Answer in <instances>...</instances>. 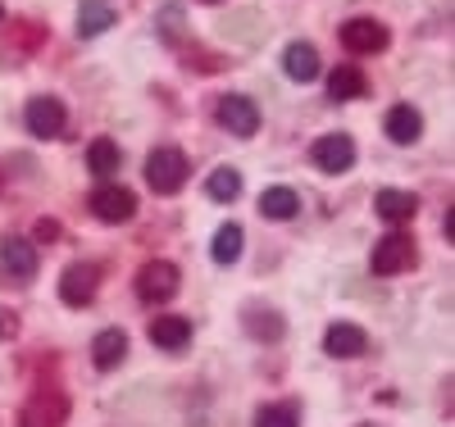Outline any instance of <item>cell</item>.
Here are the masks:
<instances>
[{
	"label": "cell",
	"mask_w": 455,
	"mask_h": 427,
	"mask_svg": "<svg viewBox=\"0 0 455 427\" xmlns=\"http://www.w3.org/2000/svg\"><path fill=\"white\" fill-rule=\"evenodd\" d=\"M310 160H315L323 173H347V169L355 164V141H351L347 132H328V137L315 141Z\"/></svg>",
	"instance_id": "cell-9"
},
{
	"label": "cell",
	"mask_w": 455,
	"mask_h": 427,
	"mask_svg": "<svg viewBox=\"0 0 455 427\" xmlns=\"http://www.w3.org/2000/svg\"><path fill=\"white\" fill-rule=\"evenodd\" d=\"M0 23H5V5H0Z\"/></svg>",
	"instance_id": "cell-29"
},
{
	"label": "cell",
	"mask_w": 455,
	"mask_h": 427,
	"mask_svg": "<svg viewBox=\"0 0 455 427\" xmlns=\"http://www.w3.org/2000/svg\"><path fill=\"white\" fill-rule=\"evenodd\" d=\"M255 427H300V409H296L291 400H283V405H264V409L255 414Z\"/></svg>",
	"instance_id": "cell-25"
},
{
	"label": "cell",
	"mask_w": 455,
	"mask_h": 427,
	"mask_svg": "<svg viewBox=\"0 0 455 427\" xmlns=\"http://www.w3.org/2000/svg\"><path fill=\"white\" fill-rule=\"evenodd\" d=\"M96 291H100V268H96V264L83 259V264H68V268H64V278H60V300H64L68 309L92 304Z\"/></svg>",
	"instance_id": "cell-4"
},
{
	"label": "cell",
	"mask_w": 455,
	"mask_h": 427,
	"mask_svg": "<svg viewBox=\"0 0 455 427\" xmlns=\"http://www.w3.org/2000/svg\"><path fill=\"white\" fill-rule=\"evenodd\" d=\"M214 114H219V123L233 137H255V128H259V109H255L251 96H219Z\"/></svg>",
	"instance_id": "cell-10"
},
{
	"label": "cell",
	"mask_w": 455,
	"mask_h": 427,
	"mask_svg": "<svg viewBox=\"0 0 455 427\" xmlns=\"http://www.w3.org/2000/svg\"><path fill=\"white\" fill-rule=\"evenodd\" d=\"M23 123H28L32 137H60L64 123H68V114H64V105L55 96H32L28 109H23Z\"/></svg>",
	"instance_id": "cell-7"
},
{
	"label": "cell",
	"mask_w": 455,
	"mask_h": 427,
	"mask_svg": "<svg viewBox=\"0 0 455 427\" xmlns=\"http://www.w3.org/2000/svg\"><path fill=\"white\" fill-rule=\"evenodd\" d=\"M341 46L351 55H378L387 51V28L378 19H347L341 23Z\"/></svg>",
	"instance_id": "cell-6"
},
{
	"label": "cell",
	"mask_w": 455,
	"mask_h": 427,
	"mask_svg": "<svg viewBox=\"0 0 455 427\" xmlns=\"http://www.w3.org/2000/svg\"><path fill=\"white\" fill-rule=\"evenodd\" d=\"M205 191H210V201H237V196H242V173L223 164V169H214V173H210Z\"/></svg>",
	"instance_id": "cell-24"
},
{
	"label": "cell",
	"mask_w": 455,
	"mask_h": 427,
	"mask_svg": "<svg viewBox=\"0 0 455 427\" xmlns=\"http://www.w3.org/2000/svg\"><path fill=\"white\" fill-rule=\"evenodd\" d=\"M283 68H287L291 83H315V77H319V51L310 42H291L283 51Z\"/></svg>",
	"instance_id": "cell-16"
},
{
	"label": "cell",
	"mask_w": 455,
	"mask_h": 427,
	"mask_svg": "<svg viewBox=\"0 0 455 427\" xmlns=\"http://www.w3.org/2000/svg\"><path fill=\"white\" fill-rule=\"evenodd\" d=\"M105 28H114V10L105 5V0H83V10H78V36H100Z\"/></svg>",
	"instance_id": "cell-20"
},
{
	"label": "cell",
	"mask_w": 455,
	"mask_h": 427,
	"mask_svg": "<svg viewBox=\"0 0 455 427\" xmlns=\"http://www.w3.org/2000/svg\"><path fill=\"white\" fill-rule=\"evenodd\" d=\"M156 28H160V36H164L169 46H178V42H182V10H178V5H164L160 19H156Z\"/></svg>",
	"instance_id": "cell-26"
},
{
	"label": "cell",
	"mask_w": 455,
	"mask_h": 427,
	"mask_svg": "<svg viewBox=\"0 0 455 427\" xmlns=\"http://www.w3.org/2000/svg\"><path fill=\"white\" fill-rule=\"evenodd\" d=\"M442 227H446V246H455V210H446V223Z\"/></svg>",
	"instance_id": "cell-28"
},
{
	"label": "cell",
	"mask_w": 455,
	"mask_h": 427,
	"mask_svg": "<svg viewBox=\"0 0 455 427\" xmlns=\"http://www.w3.org/2000/svg\"><path fill=\"white\" fill-rule=\"evenodd\" d=\"M146 336H150V345H160V351H182V345L192 341V319H182V314H160V319H150Z\"/></svg>",
	"instance_id": "cell-13"
},
{
	"label": "cell",
	"mask_w": 455,
	"mask_h": 427,
	"mask_svg": "<svg viewBox=\"0 0 455 427\" xmlns=\"http://www.w3.org/2000/svg\"><path fill=\"white\" fill-rule=\"evenodd\" d=\"M414 264H419V250H414V241L405 237V232H387V237L373 246V255H369V268H373L378 278L410 273Z\"/></svg>",
	"instance_id": "cell-2"
},
{
	"label": "cell",
	"mask_w": 455,
	"mask_h": 427,
	"mask_svg": "<svg viewBox=\"0 0 455 427\" xmlns=\"http://www.w3.org/2000/svg\"><path fill=\"white\" fill-rule=\"evenodd\" d=\"M187 154L178 150V146H156L146 154V182H150V191L156 196H178V191L187 186Z\"/></svg>",
	"instance_id": "cell-1"
},
{
	"label": "cell",
	"mask_w": 455,
	"mask_h": 427,
	"mask_svg": "<svg viewBox=\"0 0 455 427\" xmlns=\"http://www.w3.org/2000/svg\"><path fill=\"white\" fill-rule=\"evenodd\" d=\"M373 210L383 214L387 223H410V218H414V210H419V201H414L410 191H396V186H387V191H378Z\"/></svg>",
	"instance_id": "cell-18"
},
{
	"label": "cell",
	"mask_w": 455,
	"mask_h": 427,
	"mask_svg": "<svg viewBox=\"0 0 455 427\" xmlns=\"http://www.w3.org/2000/svg\"><path fill=\"white\" fill-rule=\"evenodd\" d=\"M201 5H219V0H201Z\"/></svg>",
	"instance_id": "cell-30"
},
{
	"label": "cell",
	"mask_w": 455,
	"mask_h": 427,
	"mask_svg": "<svg viewBox=\"0 0 455 427\" xmlns=\"http://www.w3.org/2000/svg\"><path fill=\"white\" fill-rule=\"evenodd\" d=\"M119 146H114L109 137H96L92 146H87V164H92V173L96 178H109V173H119Z\"/></svg>",
	"instance_id": "cell-21"
},
{
	"label": "cell",
	"mask_w": 455,
	"mask_h": 427,
	"mask_svg": "<svg viewBox=\"0 0 455 427\" xmlns=\"http://www.w3.org/2000/svg\"><path fill=\"white\" fill-rule=\"evenodd\" d=\"M55 237H60V223H51V218L36 223V241H55Z\"/></svg>",
	"instance_id": "cell-27"
},
{
	"label": "cell",
	"mask_w": 455,
	"mask_h": 427,
	"mask_svg": "<svg viewBox=\"0 0 455 427\" xmlns=\"http://www.w3.org/2000/svg\"><path fill=\"white\" fill-rule=\"evenodd\" d=\"M0 268L10 282H32L36 278V246L23 237H5L0 241Z\"/></svg>",
	"instance_id": "cell-11"
},
{
	"label": "cell",
	"mask_w": 455,
	"mask_h": 427,
	"mask_svg": "<svg viewBox=\"0 0 455 427\" xmlns=\"http://www.w3.org/2000/svg\"><path fill=\"white\" fill-rule=\"evenodd\" d=\"M178 282H182L178 264H169V259H146L141 273H137V296H141L146 304H164V300L178 296Z\"/></svg>",
	"instance_id": "cell-3"
},
{
	"label": "cell",
	"mask_w": 455,
	"mask_h": 427,
	"mask_svg": "<svg viewBox=\"0 0 455 427\" xmlns=\"http://www.w3.org/2000/svg\"><path fill=\"white\" fill-rule=\"evenodd\" d=\"M364 91H369V77H364L360 64H337L328 73V96L332 100H360Z\"/></svg>",
	"instance_id": "cell-14"
},
{
	"label": "cell",
	"mask_w": 455,
	"mask_h": 427,
	"mask_svg": "<svg viewBox=\"0 0 455 427\" xmlns=\"http://www.w3.org/2000/svg\"><path fill=\"white\" fill-rule=\"evenodd\" d=\"M210 255H214V264H237V259H242V227H237V223H223V227L214 232Z\"/></svg>",
	"instance_id": "cell-22"
},
{
	"label": "cell",
	"mask_w": 455,
	"mask_h": 427,
	"mask_svg": "<svg viewBox=\"0 0 455 427\" xmlns=\"http://www.w3.org/2000/svg\"><path fill=\"white\" fill-rule=\"evenodd\" d=\"M246 332H251L255 341H278V336H283V319L274 314V309L251 304V309H246Z\"/></svg>",
	"instance_id": "cell-23"
},
{
	"label": "cell",
	"mask_w": 455,
	"mask_h": 427,
	"mask_svg": "<svg viewBox=\"0 0 455 427\" xmlns=\"http://www.w3.org/2000/svg\"><path fill=\"white\" fill-rule=\"evenodd\" d=\"M87 205H92V214H96L100 223H128V218L137 214V196H132L128 186H119V182L96 186Z\"/></svg>",
	"instance_id": "cell-5"
},
{
	"label": "cell",
	"mask_w": 455,
	"mask_h": 427,
	"mask_svg": "<svg viewBox=\"0 0 455 427\" xmlns=\"http://www.w3.org/2000/svg\"><path fill=\"white\" fill-rule=\"evenodd\" d=\"M64 418H68V396L64 391H36L19 414L23 427H64Z\"/></svg>",
	"instance_id": "cell-8"
},
{
	"label": "cell",
	"mask_w": 455,
	"mask_h": 427,
	"mask_svg": "<svg viewBox=\"0 0 455 427\" xmlns=\"http://www.w3.org/2000/svg\"><path fill=\"white\" fill-rule=\"evenodd\" d=\"M387 137L396 141V146H414L424 137V114L414 109V105H396V109H387Z\"/></svg>",
	"instance_id": "cell-15"
},
{
	"label": "cell",
	"mask_w": 455,
	"mask_h": 427,
	"mask_svg": "<svg viewBox=\"0 0 455 427\" xmlns=\"http://www.w3.org/2000/svg\"><path fill=\"white\" fill-rule=\"evenodd\" d=\"M296 210H300V201H296V191H291V186H269V191L259 196V214H264V218H274V223L296 218Z\"/></svg>",
	"instance_id": "cell-19"
},
{
	"label": "cell",
	"mask_w": 455,
	"mask_h": 427,
	"mask_svg": "<svg viewBox=\"0 0 455 427\" xmlns=\"http://www.w3.org/2000/svg\"><path fill=\"white\" fill-rule=\"evenodd\" d=\"M124 355H128V336H124L119 328L96 332V341H92V360H96V368H100V373L119 368V364H124Z\"/></svg>",
	"instance_id": "cell-17"
},
{
	"label": "cell",
	"mask_w": 455,
	"mask_h": 427,
	"mask_svg": "<svg viewBox=\"0 0 455 427\" xmlns=\"http://www.w3.org/2000/svg\"><path fill=\"white\" fill-rule=\"evenodd\" d=\"M323 351H328L332 360H360V355L369 351V332L355 328V323H332V328L323 332Z\"/></svg>",
	"instance_id": "cell-12"
}]
</instances>
